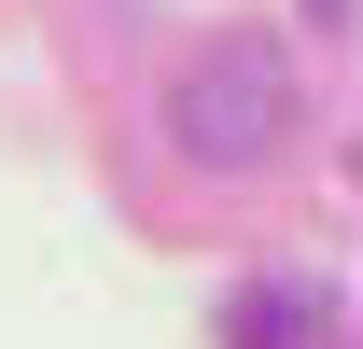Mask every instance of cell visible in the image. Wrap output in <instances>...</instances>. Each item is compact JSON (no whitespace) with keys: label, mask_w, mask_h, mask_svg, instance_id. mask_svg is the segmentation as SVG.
Here are the masks:
<instances>
[{"label":"cell","mask_w":363,"mask_h":349,"mask_svg":"<svg viewBox=\"0 0 363 349\" xmlns=\"http://www.w3.org/2000/svg\"><path fill=\"white\" fill-rule=\"evenodd\" d=\"M224 349H350V307H335V279H308V265H266V279L224 294Z\"/></svg>","instance_id":"2"},{"label":"cell","mask_w":363,"mask_h":349,"mask_svg":"<svg viewBox=\"0 0 363 349\" xmlns=\"http://www.w3.org/2000/svg\"><path fill=\"white\" fill-rule=\"evenodd\" d=\"M154 126H168V154L182 168H210V182H252V168H279L294 154V56L266 43V28H224V43H196L168 70V98H154Z\"/></svg>","instance_id":"1"},{"label":"cell","mask_w":363,"mask_h":349,"mask_svg":"<svg viewBox=\"0 0 363 349\" xmlns=\"http://www.w3.org/2000/svg\"><path fill=\"white\" fill-rule=\"evenodd\" d=\"M308 28H321V43H350V28H363V0H308Z\"/></svg>","instance_id":"3"}]
</instances>
